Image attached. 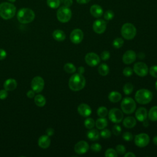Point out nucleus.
Returning a JSON list of instances; mask_svg holds the SVG:
<instances>
[{"instance_id": "nucleus-1", "label": "nucleus", "mask_w": 157, "mask_h": 157, "mask_svg": "<svg viewBox=\"0 0 157 157\" xmlns=\"http://www.w3.org/2000/svg\"><path fill=\"white\" fill-rule=\"evenodd\" d=\"M86 84V80L82 74L78 73L73 74L69 80V88L74 91L82 90Z\"/></svg>"}, {"instance_id": "nucleus-2", "label": "nucleus", "mask_w": 157, "mask_h": 157, "mask_svg": "<svg viewBox=\"0 0 157 157\" xmlns=\"http://www.w3.org/2000/svg\"><path fill=\"white\" fill-rule=\"evenodd\" d=\"M16 12L15 6L7 2H3L0 4V17L4 20H9L13 18Z\"/></svg>"}, {"instance_id": "nucleus-3", "label": "nucleus", "mask_w": 157, "mask_h": 157, "mask_svg": "<svg viewBox=\"0 0 157 157\" xmlns=\"http://www.w3.org/2000/svg\"><path fill=\"white\" fill-rule=\"evenodd\" d=\"M18 21L23 24H27L33 21L35 18L34 11L29 8H21L17 13V15Z\"/></svg>"}, {"instance_id": "nucleus-4", "label": "nucleus", "mask_w": 157, "mask_h": 157, "mask_svg": "<svg viewBox=\"0 0 157 157\" xmlns=\"http://www.w3.org/2000/svg\"><path fill=\"white\" fill-rule=\"evenodd\" d=\"M153 98L152 93L145 88L137 90L135 94V99L137 102L140 104H147Z\"/></svg>"}, {"instance_id": "nucleus-5", "label": "nucleus", "mask_w": 157, "mask_h": 157, "mask_svg": "<svg viewBox=\"0 0 157 157\" xmlns=\"http://www.w3.org/2000/svg\"><path fill=\"white\" fill-rule=\"evenodd\" d=\"M121 34L125 39L131 40L136 35V28L132 23H126L121 27Z\"/></svg>"}, {"instance_id": "nucleus-6", "label": "nucleus", "mask_w": 157, "mask_h": 157, "mask_svg": "<svg viewBox=\"0 0 157 157\" xmlns=\"http://www.w3.org/2000/svg\"><path fill=\"white\" fill-rule=\"evenodd\" d=\"M136 107V104L135 101L129 97L124 98L121 103V108L122 111L126 114L132 113Z\"/></svg>"}, {"instance_id": "nucleus-7", "label": "nucleus", "mask_w": 157, "mask_h": 157, "mask_svg": "<svg viewBox=\"0 0 157 157\" xmlns=\"http://www.w3.org/2000/svg\"><path fill=\"white\" fill-rule=\"evenodd\" d=\"M72 17V12L71 9L66 6L59 7L56 13V17L58 21L61 23L68 22Z\"/></svg>"}, {"instance_id": "nucleus-8", "label": "nucleus", "mask_w": 157, "mask_h": 157, "mask_svg": "<svg viewBox=\"0 0 157 157\" xmlns=\"http://www.w3.org/2000/svg\"><path fill=\"white\" fill-rule=\"evenodd\" d=\"M110 120L114 123H120L123 118V112L117 108H113L108 112Z\"/></svg>"}, {"instance_id": "nucleus-9", "label": "nucleus", "mask_w": 157, "mask_h": 157, "mask_svg": "<svg viewBox=\"0 0 157 157\" xmlns=\"http://www.w3.org/2000/svg\"><path fill=\"white\" fill-rule=\"evenodd\" d=\"M133 71L140 77H144L148 72L147 65L143 62H137L133 66Z\"/></svg>"}, {"instance_id": "nucleus-10", "label": "nucleus", "mask_w": 157, "mask_h": 157, "mask_svg": "<svg viewBox=\"0 0 157 157\" xmlns=\"http://www.w3.org/2000/svg\"><path fill=\"white\" fill-rule=\"evenodd\" d=\"M150 142V137L147 134L140 133L137 134L134 137V143L139 147L147 146Z\"/></svg>"}, {"instance_id": "nucleus-11", "label": "nucleus", "mask_w": 157, "mask_h": 157, "mask_svg": "<svg viewBox=\"0 0 157 157\" xmlns=\"http://www.w3.org/2000/svg\"><path fill=\"white\" fill-rule=\"evenodd\" d=\"M85 61L88 66L94 67L100 63L101 58L96 53L93 52H90L85 55Z\"/></svg>"}, {"instance_id": "nucleus-12", "label": "nucleus", "mask_w": 157, "mask_h": 157, "mask_svg": "<svg viewBox=\"0 0 157 157\" xmlns=\"http://www.w3.org/2000/svg\"><path fill=\"white\" fill-rule=\"evenodd\" d=\"M44 80L41 77L36 76L31 81V88L35 93H40L44 89Z\"/></svg>"}, {"instance_id": "nucleus-13", "label": "nucleus", "mask_w": 157, "mask_h": 157, "mask_svg": "<svg viewBox=\"0 0 157 157\" xmlns=\"http://www.w3.org/2000/svg\"><path fill=\"white\" fill-rule=\"evenodd\" d=\"M83 39V33L80 29H75L70 34L71 41L75 44H80Z\"/></svg>"}, {"instance_id": "nucleus-14", "label": "nucleus", "mask_w": 157, "mask_h": 157, "mask_svg": "<svg viewBox=\"0 0 157 157\" xmlns=\"http://www.w3.org/2000/svg\"><path fill=\"white\" fill-rule=\"evenodd\" d=\"M106 27H107V23L102 19H98L95 20L93 25V31L96 33L99 34L103 33L105 31Z\"/></svg>"}, {"instance_id": "nucleus-15", "label": "nucleus", "mask_w": 157, "mask_h": 157, "mask_svg": "<svg viewBox=\"0 0 157 157\" xmlns=\"http://www.w3.org/2000/svg\"><path fill=\"white\" fill-rule=\"evenodd\" d=\"M89 148L90 146L86 141L80 140L75 145L74 151L78 155H83L88 151Z\"/></svg>"}, {"instance_id": "nucleus-16", "label": "nucleus", "mask_w": 157, "mask_h": 157, "mask_svg": "<svg viewBox=\"0 0 157 157\" xmlns=\"http://www.w3.org/2000/svg\"><path fill=\"white\" fill-rule=\"evenodd\" d=\"M123 61L126 64H130L136 59V53L133 50H127L123 55Z\"/></svg>"}, {"instance_id": "nucleus-17", "label": "nucleus", "mask_w": 157, "mask_h": 157, "mask_svg": "<svg viewBox=\"0 0 157 157\" xmlns=\"http://www.w3.org/2000/svg\"><path fill=\"white\" fill-rule=\"evenodd\" d=\"M77 111L78 113L83 117H89L92 112L91 107L88 104L85 103H82L78 106Z\"/></svg>"}, {"instance_id": "nucleus-18", "label": "nucleus", "mask_w": 157, "mask_h": 157, "mask_svg": "<svg viewBox=\"0 0 157 157\" xmlns=\"http://www.w3.org/2000/svg\"><path fill=\"white\" fill-rule=\"evenodd\" d=\"M135 116L136 119L139 121H144L147 119L148 116V112L145 108L139 107L135 113Z\"/></svg>"}, {"instance_id": "nucleus-19", "label": "nucleus", "mask_w": 157, "mask_h": 157, "mask_svg": "<svg viewBox=\"0 0 157 157\" xmlns=\"http://www.w3.org/2000/svg\"><path fill=\"white\" fill-rule=\"evenodd\" d=\"M90 12L91 15L95 18H99L103 14L102 8L98 4H94L91 6L90 9Z\"/></svg>"}, {"instance_id": "nucleus-20", "label": "nucleus", "mask_w": 157, "mask_h": 157, "mask_svg": "<svg viewBox=\"0 0 157 157\" xmlns=\"http://www.w3.org/2000/svg\"><path fill=\"white\" fill-rule=\"evenodd\" d=\"M38 145L42 148H47L50 145V139L48 136L43 135L38 140Z\"/></svg>"}, {"instance_id": "nucleus-21", "label": "nucleus", "mask_w": 157, "mask_h": 157, "mask_svg": "<svg viewBox=\"0 0 157 157\" xmlns=\"http://www.w3.org/2000/svg\"><path fill=\"white\" fill-rule=\"evenodd\" d=\"M17 86V81L13 78H9L4 83V88L7 91H13Z\"/></svg>"}, {"instance_id": "nucleus-22", "label": "nucleus", "mask_w": 157, "mask_h": 157, "mask_svg": "<svg viewBox=\"0 0 157 157\" xmlns=\"http://www.w3.org/2000/svg\"><path fill=\"white\" fill-rule=\"evenodd\" d=\"M123 124L126 128H132L136 124V120L133 117H127L123 120Z\"/></svg>"}, {"instance_id": "nucleus-23", "label": "nucleus", "mask_w": 157, "mask_h": 157, "mask_svg": "<svg viewBox=\"0 0 157 157\" xmlns=\"http://www.w3.org/2000/svg\"><path fill=\"white\" fill-rule=\"evenodd\" d=\"M108 98L109 100L112 102H118L121 99V94L118 91H113L109 93Z\"/></svg>"}, {"instance_id": "nucleus-24", "label": "nucleus", "mask_w": 157, "mask_h": 157, "mask_svg": "<svg viewBox=\"0 0 157 157\" xmlns=\"http://www.w3.org/2000/svg\"><path fill=\"white\" fill-rule=\"evenodd\" d=\"M53 37L57 41H63L66 39V34L62 30L56 29L53 32Z\"/></svg>"}, {"instance_id": "nucleus-25", "label": "nucleus", "mask_w": 157, "mask_h": 157, "mask_svg": "<svg viewBox=\"0 0 157 157\" xmlns=\"http://www.w3.org/2000/svg\"><path fill=\"white\" fill-rule=\"evenodd\" d=\"M86 136L88 139H90V140L95 141L99 139L100 134L98 130L94 129H90V130L87 132Z\"/></svg>"}, {"instance_id": "nucleus-26", "label": "nucleus", "mask_w": 157, "mask_h": 157, "mask_svg": "<svg viewBox=\"0 0 157 157\" xmlns=\"http://www.w3.org/2000/svg\"><path fill=\"white\" fill-rule=\"evenodd\" d=\"M96 126L99 129H103L105 128L108 124V122L106 118H99L97 119L95 122Z\"/></svg>"}, {"instance_id": "nucleus-27", "label": "nucleus", "mask_w": 157, "mask_h": 157, "mask_svg": "<svg viewBox=\"0 0 157 157\" xmlns=\"http://www.w3.org/2000/svg\"><path fill=\"white\" fill-rule=\"evenodd\" d=\"M147 117L152 121H157V106H153L150 109Z\"/></svg>"}, {"instance_id": "nucleus-28", "label": "nucleus", "mask_w": 157, "mask_h": 157, "mask_svg": "<svg viewBox=\"0 0 157 157\" xmlns=\"http://www.w3.org/2000/svg\"><path fill=\"white\" fill-rule=\"evenodd\" d=\"M109 67L105 63L101 64L98 67V72L102 76H105L109 73Z\"/></svg>"}, {"instance_id": "nucleus-29", "label": "nucleus", "mask_w": 157, "mask_h": 157, "mask_svg": "<svg viewBox=\"0 0 157 157\" xmlns=\"http://www.w3.org/2000/svg\"><path fill=\"white\" fill-rule=\"evenodd\" d=\"M34 102L38 107H43L45 105L46 100L44 96L37 94L34 97Z\"/></svg>"}, {"instance_id": "nucleus-30", "label": "nucleus", "mask_w": 157, "mask_h": 157, "mask_svg": "<svg viewBox=\"0 0 157 157\" xmlns=\"http://www.w3.org/2000/svg\"><path fill=\"white\" fill-rule=\"evenodd\" d=\"M64 69L66 72L69 74H72L76 71V67L74 64L71 63H67L64 66Z\"/></svg>"}, {"instance_id": "nucleus-31", "label": "nucleus", "mask_w": 157, "mask_h": 157, "mask_svg": "<svg viewBox=\"0 0 157 157\" xmlns=\"http://www.w3.org/2000/svg\"><path fill=\"white\" fill-rule=\"evenodd\" d=\"M97 114L101 118H105L108 114L107 109L104 106L99 107L97 110Z\"/></svg>"}, {"instance_id": "nucleus-32", "label": "nucleus", "mask_w": 157, "mask_h": 157, "mask_svg": "<svg viewBox=\"0 0 157 157\" xmlns=\"http://www.w3.org/2000/svg\"><path fill=\"white\" fill-rule=\"evenodd\" d=\"M47 4L51 9H57L60 5V0H47Z\"/></svg>"}, {"instance_id": "nucleus-33", "label": "nucleus", "mask_w": 157, "mask_h": 157, "mask_svg": "<svg viewBox=\"0 0 157 157\" xmlns=\"http://www.w3.org/2000/svg\"><path fill=\"white\" fill-rule=\"evenodd\" d=\"M133 89H134L133 85L130 83H126L123 86V88L124 93L126 95H129V94H131L132 92L133 91Z\"/></svg>"}, {"instance_id": "nucleus-34", "label": "nucleus", "mask_w": 157, "mask_h": 157, "mask_svg": "<svg viewBox=\"0 0 157 157\" xmlns=\"http://www.w3.org/2000/svg\"><path fill=\"white\" fill-rule=\"evenodd\" d=\"M123 44H124L123 39L120 37H117L113 40L112 45L114 48L118 49L121 48L123 45Z\"/></svg>"}, {"instance_id": "nucleus-35", "label": "nucleus", "mask_w": 157, "mask_h": 157, "mask_svg": "<svg viewBox=\"0 0 157 157\" xmlns=\"http://www.w3.org/2000/svg\"><path fill=\"white\" fill-rule=\"evenodd\" d=\"M84 125L87 129H92L95 125L94 120L91 118H87L84 121Z\"/></svg>"}, {"instance_id": "nucleus-36", "label": "nucleus", "mask_w": 157, "mask_h": 157, "mask_svg": "<svg viewBox=\"0 0 157 157\" xmlns=\"http://www.w3.org/2000/svg\"><path fill=\"white\" fill-rule=\"evenodd\" d=\"M104 155L105 156H107V157H117L118 153H117L115 150L113 148H108L105 151Z\"/></svg>"}, {"instance_id": "nucleus-37", "label": "nucleus", "mask_w": 157, "mask_h": 157, "mask_svg": "<svg viewBox=\"0 0 157 157\" xmlns=\"http://www.w3.org/2000/svg\"><path fill=\"white\" fill-rule=\"evenodd\" d=\"M100 135L103 139H109L111 136V132L109 129L104 128L101 131Z\"/></svg>"}, {"instance_id": "nucleus-38", "label": "nucleus", "mask_w": 157, "mask_h": 157, "mask_svg": "<svg viewBox=\"0 0 157 157\" xmlns=\"http://www.w3.org/2000/svg\"><path fill=\"white\" fill-rule=\"evenodd\" d=\"M114 17V13L111 10H107L104 14V18L106 20H110Z\"/></svg>"}, {"instance_id": "nucleus-39", "label": "nucleus", "mask_w": 157, "mask_h": 157, "mask_svg": "<svg viewBox=\"0 0 157 157\" xmlns=\"http://www.w3.org/2000/svg\"><path fill=\"white\" fill-rule=\"evenodd\" d=\"M116 151L118 155H123L126 152V148L124 145L119 144L116 147Z\"/></svg>"}, {"instance_id": "nucleus-40", "label": "nucleus", "mask_w": 157, "mask_h": 157, "mask_svg": "<svg viewBox=\"0 0 157 157\" xmlns=\"http://www.w3.org/2000/svg\"><path fill=\"white\" fill-rule=\"evenodd\" d=\"M121 132V128L118 124H115L112 128V132L114 135L118 136Z\"/></svg>"}, {"instance_id": "nucleus-41", "label": "nucleus", "mask_w": 157, "mask_h": 157, "mask_svg": "<svg viewBox=\"0 0 157 157\" xmlns=\"http://www.w3.org/2000/svg\"><path fill=\"white\" fill-rule=\"evenodd\" d=\"M132 73H133V70L130 67H126L123 71V75L126 77L131 76L132 75Z\"/></svg>"}, {"instance_id": "nucleus-42", "label": "nucleus", "mask_w": 157, "mask_h": 157, "mask_svg": "<svg viewBox=\"0 0 157 157\" xmlns=\"http://www.w3.org/2000/svg\"><path fill=\"white\" fill-rule=\"evenodd\" d=\"M91 149L94 151V152H99L101 150V148H102V147L101 145L99 144H98V143H94V144H93L91 145Z\"/></svg>"}, {"instance_id": "nucleus-43", "label": "nucleus", "mask_w": 157, "mask_h": 157, "mask_svg": "<svg viewBox=\"0 0 157 157\" xmlns=\"http://www.w3.org/2000/svg\"><path fill=\"white\" fill-rule=\"evenodd\" d=\"M110 56V53L109 51H107V50L103 51L101 54V58L104 61L108 60Z\"/></svg>"}, {"instance_id": "nucleus-44", "label": "nucleus", "mask_w": 157, "mask_h": 157, "mask_svg": "<svg viewBox=\"0 0 157 157\" xmlns=\"http://www.w3.org/2000/svg\"><path fill=\"white\" fill-rule=\"evenodd\" d=\"M150 74L155 78H157V66H152L149 70Z\"/></svg>"}, {"instance_id": "nucleus-45", "label": "nucleus", "mask_w": 157, "mask_h": 157, "mask_svg": "<svg viewBox=\"0 0 157 157\" xmlns=\"http://www.w3.org/2000/svg\"><path fill=\"white\" fill-rule=\"evenodd\" d=\"M123 139L126 141H131L133 139V136L131 132H126L123 134Z\"/></svg>"}, {"instance_id": "nucleus-46", "label": "nucleus", "mask_w": 157, "mask_h": 157, "mask_svg": "<svg viewBox=\"0 0 157 157\" xmlns=\"http://www.w3.org/2000/svg\"><path fill=\"white\" fill-rule=\"evenodd\" d=\"M8 96V93L7 91L4 90H0V99H5L7 98Z\"/></svg>"}, {"instance_id": "nucleus-47", "label": "nucleus", "mask_w": 157, "mask_h": 157, "mask_svg": "<svg viewBox=\"0 0 157 157\" xmlns=\"http://www.w3.org/2000/svg\"><path fill=\"white\" fill-rule=\"evenodd\" d=\"M6 56H7L6 52L3 49L0 48V60H2L5 59Z\"/></svg>"}, {"instance_id": "nucleus-48", "label": "nucleus", "mask_w": 157, "mask_h": 157, "mask_svg": "<svg viewBox=\"0 0 157 157\" xmlns=\"http://www.w3.org/2000/svg\"><path fill=\"white\" fill-rule=\"evenodd\" d=\"M26 95L29 98H33L34 97V95H35V91L33 90H29L27 92Z\"/></svg>"}, {"instance_id": "nucleus-49", "label": "nucleus", "mask_w": 157, "mask_h": 157, "mask_svg": "<svg viewBox=\"0 0 157 157\" xmlns=\"http://www.w3.org/2000/svg\"><path fill=\"white\" fill-rule=\"evenodd\" d=\"M64 6L69 7L72 4V0H64Z\"/></svg>"}, {"instance_id": "nucleus-50", "label": "nucleus", "mask_w": 157, "mask_h": 157, "mask_svg": "<svg viewBox=\"0 0 157 157\" xmlns=\"http://www.w3.org/2000/svg\"><path fill=\"white\" fill-rule=\"evenodd\" d=\"M46 132H47V136H52V135L54 134V130H53V129L50 128H48V129H47Z\"/></svg>"}, {"instance_id": "nucleus-51", "label": "nucleus", "mask_w": 157, "mask_h": 157, "mask_svg": "<svg viewBox=\"0 0 157 157\" xmlns=\"http://www.w3.org/2000/svg\"><path fill=\"white\" fill-rule=\"evenodd\" d=\"M77 72H78V74L83 75V74L85 72V68H84V67H83V66H80V67L77 69Z\"/></svg>"}, {"instance_id": "nucleus-52", "label": "nucleus", "mask_w": 157, "mask_h": 157, "mask_svg": "<svg viewBox=\"0 0 157 157\" xmlns=\"http://www.w3.org/2000/svg\"><path fill=\"white\" fill-rule=\"evenodd\" d=\"M91 0H76L77 2L80 4H85L88 3Z\"/></svg>"}, {"instance_id": "nucleus-53", "label": "nucleus", "mask_w": 157, "mask_h": 157, "mask_svg": "<svg viewBox=\"0 0 157 157\" xmlns=\"http://www.w3.org/2000/svg\"><path fill=\"white\" fill-rule=\"evenodd\" d=\"M124 157H136V155L132 152H128L127 153L124 154Z\"/></svg>"}, {"instance_id": "nucleus-54", "label": "nucleus", "mask_w": 157, "mask_h": 157, "mask_svg": "<svg viewBox=\"0 0 157 157\" xmlns=\"http://www.w3.org/2000/svg\"><path fill=\"white\" fill-rule=\"evenodd\" d=\"M142 122H143V125H144L145 127H148V126L149 123H148V120H147V119L145 120H144V121H142Z\"/></svg>"}, {"instance_id": "nucleus-55", "label": "nucleus", "mask_w": 157, "mask_h": 157, "mask_svg": "<svg viewBox=\"0 0 157 157\" xmlns=\"http://www.w3.org/2000/svg\"><path fill=\"white\" fill-rule=\"evenodd\" d=\"M153 142L154 144H155V145H157V136H155V137L153 138Z\"/></svg>"}, {"instance_id": "nucleus-56", "label": "nucleus", "mask_w": 157, "mask_h": 157, "mask_svg": "<svg viewBox=\"0 0 157 157\" xmlns=\"http://www.w3.org/2000/svg\"><path fill=\"white\" fill-rule=\"evenodd\" d=\"M139 58L140 59H143L145 57V55L143 53H139Z\"/></svg>"}, {"instance_id": "nucleus-57", "label": "nucleus", "mask_w": 157, "mask_h": 157, "mask_svg": "<svg viewBox=\"0 0 157 157\" xmlns=\"http://www.w3.org/2000/svg\"><path fill=\"white\" fill-rule=\"evenodd\" d=\"M7 1H9L10 2H14L16 0H7Z\"/></svg>"}, {"instance_id": "nucleus-58", "label": "nucleus", "mask_w": 157, "mask_h": 157, "mask_svg": "<svg viewBox=\"0 0 157 157\" xmlns=\"http://www.w3.org/2000/svg\"><path fill=\"white\" fill-rule=\"evenodd\" d=\"M155 88H156V91H157V81H156V83H155Z\"/></svg>"}]
</instances>
